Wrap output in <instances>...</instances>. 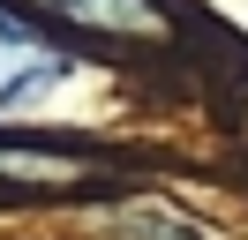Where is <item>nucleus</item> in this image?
<instances>
[{"mask_svg":"<svg viewBox=\"0 0 248 240\" xmlns=\"http://www.w3.org/2000/svg\"><path fill=\"white\" fill-rule=\"evenodd\" d=\"M68 75H76V60H68L61 45H46L16 8H0V113H31V105H46Z\"/></svg>","mask_w":248,"mask_h":240,"instance_id":"obj_1","label":"nucleus"},{"mask_svg":"<svg viewBox=\"0 0 248 240\" xmlns=\"http://www.w3.org/2000/svg\"><path fill=\"white\" fill-rule=\"evenodd\" d=\"M46 8H61L68 23L113 30V38H151V30H158V8H151V0H46Z\"/></svg>","mask_w":248,"mask_h":240,"instance_id":"obj_2","label":"nucleus"}]
</instances>
